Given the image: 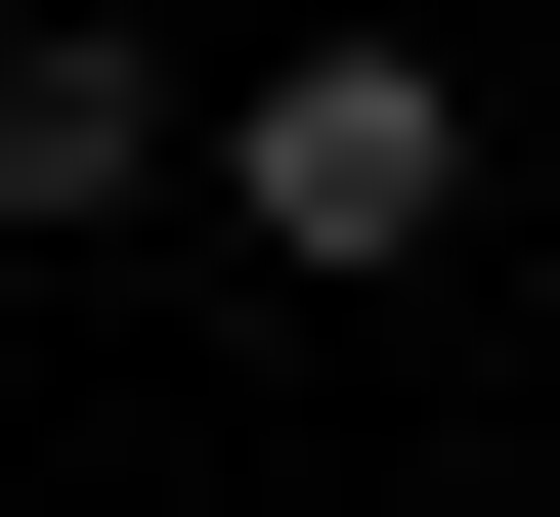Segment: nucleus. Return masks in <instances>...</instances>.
<instances>
[{
  "mask_svg": "<svg viewBox=\"0 0 560 517\" xmlns=\"http://www.w3.org/2000/svg\"><path fill=\"white\" fill-rule=\"evenodd\" d=\"M215 216H259L302 302H431V259H475V86H431V44H259V86H215Z\"/></svg>",
  "mask_w": 560,
  "mask_h": 517,
  "instance_id": "obj_1",
  "label": "nucleus"
},
{
  "mask_svg": "<svg viewBox=\"0 0 560 517\" xmlns=\"http://www.w3.org/2000/svg\"><path fill=\"white\" fill-rule=\"evenodd\" d=\"M173 130H215V86H130V44H86V0H44V44H0V259H86V216H130Z\"/></svg>",
  "mask_w": 560,
  "mask_h": 517,
  "instance_id": "obj_2",
  "label": "nucleus"
}]
</instances>
